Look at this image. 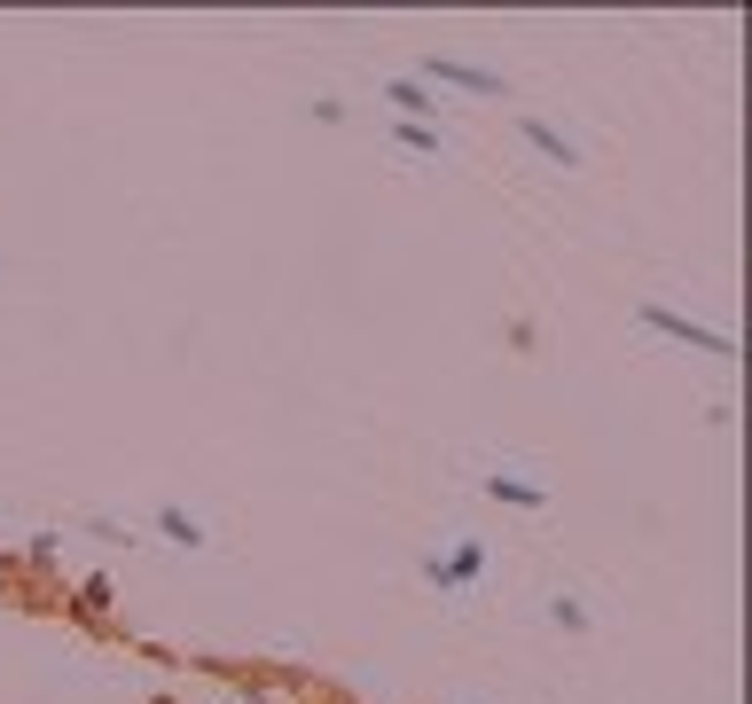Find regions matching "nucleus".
Wrapping results in <instances>:
<instances>
[{
    "label": "nucleus",
    "mask_w": 752,
    "mask_h": 704,
    "mask_svg": "<svg viewBox=\"0 0 752 704\" xmlns=\"http://www.w3.org/2000/svg\"><path fill=\"white\" fill-rule=\"evenodd\" d=\"M157 533H165V541H173V548H204V541H212V533H204V524H197L189 509H173V501H165V509H157Z\"/></svg>",
    "instance_id": "39448f33"
},
{
    "label": "nucleus",
    "mask_w": 752,
    "mask_h": 704,
    "mask_svg": "<svg viewBox=\"0 0 752 704\" xmlns=\"http://www.w3.org/2000/svg\"><path fill=\"white\" fill-rule=\"evenodd\" d=\"M424 78H439V86H470V95H501V71H486V63H470V55H424Z\"/></svg>",
    "instance_id": "f03ea898"
},
{
    "label": "nucleus",
    "mask_w": 752,
    "mask_h": 704,
    "mask_svg": "<svg viewBox=\"0 0 752 704\" xmlns=\"http://www.w3.org/2000/svg\"><path fill=\"white\" fill-rule=\"evenodd\" d=\"M392 134H400V141H407V149H424V157H432V149H439V126H392Z\"/></svg>",
    "instance_id": "9d476101"
},
{
    "label": "nucleus",
    "mask_w": 752,
    "mask_h": 704,
    "mask_svg": "<svg viewBox=\"0 0 752 704\" xmlns=\"http://www.w3.org/2000/svg\"><path fill=\"white\" fill-rule=\"evenodd\" d=\"M103 602H110V579H87V587H78V619L95 627V619H103Z\"/></svg>",
    "instance_id": "6e6552de"
},
{
    "label": "nucleus",
    "mask_w": 752,
    "mask_h": 704,
    "mask_svg": "<svg viewBox=\"0 0 752 704\" xmlns=\"http://www.w3.org/2000/svg\"><path fill=\"white\" fill-rule=\"evenodd\" d=\"M486 493H494V501H510V509H541V501H549L541 486H526V478H501V470L486 478Z\"/></svg>",
    "instance_id": "0eeeda50"
},
{
    "label": "nucleus",
    "mask_w": 752,
    "mask_h": 704,
    "mask_svg": "<svg viewBox=\"0 0 752 704\" xmlns=\"http://www.w3.org/2000/svg\"><path fill=\"white\" fill-rule=\"evenodd\" d=\"M549 619H557V627H564V634H589V610H580V602H564V595H557V602H549Z\"/></svg>",
    "instance_id": "1a4fd4ad"
},
{
    "label": "nucleus",
    "mask_w": 752,
    "mask_h": 704,
    "mask_svg": "<svg viewBox=\"0 0 752 704\" xmlns=\"http://www.w3.org/2000/svg\"><path fill=\"white\" fill-rule=\"evenodd\" d=\"M635 321H643V329H666V337H682L690 352H713V361H729V352H737V337H729V329H706V321L666 313V306H635Z\"/></svg>",
    "instance_id": "f257e3e1"
},
{
    "label": "nucleus",
    "mask_w": 752,
    "mask_h": 704,
    "mask_svg": "<svg viewBox=\"0 0 752 704\" xmlns=\"http://www.w3.org/2000/svg\"><path fill=\"white\" fill-rule=\"evenodd\" d=\"M478 564H486V548H478V541H463L455 556H432V564H424V579H432V587H470V579H478Z\"/></svg>",
    "instance_id": "20e7f679"
},
{
    "label": "nucleus",
    "mask_w": 752,
    "mask_h": 704,
    "mask_svg": "<svg viewBox=\"0 0 752 704\" xmlns=\"http://www.w3.org/2000/svg\"><path fill=\"white\" fill-rule=\"evenodd\" d=\"M384 103L400 110V126H432V110H439V95L424 78H384Z\"/></svg>",
    "instance_id": "7ed1b4c3"
},
{
    "label": "nucleus",
    "mask_w": 752,
    "mask_h": 704,
    "mask_svg": "<svg viewBox=\"0 0 752 704\" xmlns=\"http://www.w3.org/2000/svg\"><path fill=\"white\" fill-rule=\"evenodd\" d=\"M518 134H526V141H533L541 157H557V164H572V141H564V134H557L549 118H518Z\"/></svg>",
    "instance_id": "423d86ee"
}]
</instances>
